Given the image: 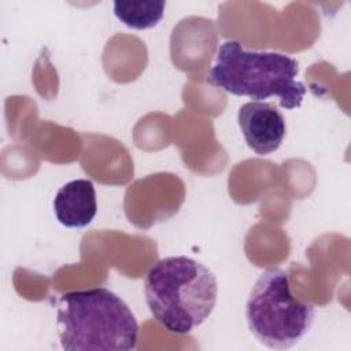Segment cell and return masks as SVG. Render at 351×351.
Here are the masks:
<instances>
[{
	"label": "cell",
	"mask_w": 351,
	"mask_h": 351,
	"mask_svg": "<svg viewBox=\"0 0 351 351\" xmlns=\"http://www.w3.org/2000/svg\"><path fill=\"white\" fill-rule=\"evenodd\" d=\"M237 123L247 145L261 156L277 151L287 133L281 111L269 101L244 103L239 108Z\"/></svg>",
	"instance_id": "5"
},
{
	"label": "cell",
	"mask_w": 351,
	"mask_h": 351,
	"mask_svg": "<svg viewBox=\"0 0 351 351\" xmlns=\"http://www.w3.org/2000/svg\"><path fill=\"white\" fill-rule=\"evenodd\" d=\"M53 214L60 225L70 229L88 226L97 213L96 189L90 180H71L53 197Z\"/></svg>",
	"instance_id": "6"
},
{
	"label": "cell",
	"mask_w": 351,
	"mask_h": 351,
	"mask_svg": "<svg viewBox=\"0 0 351 351\" xmlns=\"http://www.w3.org/2000/svg\"><path fill=\"white\" fill-rule=\"evenodd\" d=\"M144 295L149 313L163 329L186 335L211 315L218 282L203 263L184 255L166 256L148 269Z\"/></svg>",
	"instance_id": "1"
},
{
	"label": "cell",
	"mask_w": 351,
	"mask_h": 351,
	"mask_svg": "<svg viewBox=\"0 0 351 351\" xmlns=\"http://www.w3.org/2000/svg\"><path fill=\"white\" fill-rule=\"evenodd\" d=\"M314 317L315 307L292 293L289 274L281 267L262 271L245 303L250 332L271 350L295 347L308 333Z\"/></svg>",
	"instance_id": "4"
},
{
	"label": "cell",
	"mask_w": 351,
	"mask_h": 351,
	"mask_svg": "<svg viewBox=\"0 0 351 351\" xmlns=\"http://www.w3.org/2000/svg\"><path fill=\"white\" fill-rule=\"evenodd\" d=\"M114 15L128 27L144 30L155 27L165 15L166 3H137V1H114Z\"/></svg>",
	"instance_id": "7"
},
{
	"label": "cell",
	"mask_w": 351,
	"mask_h": 351,
	"mask_svg": "<svg viewBox=\"0 0 351 351\" xmlns=\"http://www.w3.org/2000/svg\"><path fill=\"white\" fill-rule=\"evenodd\" d=\"M56 328L66 351H130L137 347L140 332L129 306L104 287L62 293Z\"/></svg>",
	"instance_id": "2"
},
{
	"label": "cell",
	"mask_w": 351,
	"mask_h": 351,
	"mask_svg": "<svg viewBox=\"0 0 351 351\" xmlns=\"http://www.w3.org/2000/svg\"><path fill=\"white\" fill-rule=\"evenodd\" d=\"M298 73V60L285 53L250 51L237 40H228L218 48L207 82L256 101L277 97L282 108L293 110L302 106L307 90L296 80Z\"/></svg>",
	"instance_id": "3"
}]
</instances>
